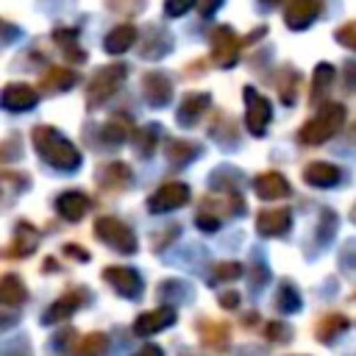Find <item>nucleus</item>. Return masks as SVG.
<instances>
[{
	"instance_id": "nucleus-1",
	"label": "nucleus",
	"mask_w": 356,
	"mask_h": 356,
	"mask_svg": "<svg viewBox=\"0 0 356 356\" xmlns=\"http://www.w3.org/2000/svg\"><path fill=\"white\" fill-rule=\"evenodd\" d=\"M31 139H33V147L44 164L64 170V172H72L81 167V150L53 125H36Z\"/></svg>"
},
{
	"instance_id": "nucleus-2",
	"label": "nucleus",
	"mask_w": 356,
	"mask_h": 356,
	"mask_svg": "<svg viewBox=\"0 0 356 356\" xmlns=\"http://www.w3.org/2000/svg\"><path fill=\"white\" fill-rule=\"evenodd\" d=\"M342 122H345V106L342 103H325L303 128H300V134H298V139L303 142V145H323V142H328L339 128H342Z\"/></svg>"
},
{
	"instance_id": "nucleus-3",
	"label": "nucleus",
	"mask_w": 356,
	"mask_h": 356,
	"mask_svg": "<svg viewBox=\"0 0 356 356\" xmlns=\"http://www.w3.org/2000/svg\"><path fill=\"white\" fill-rule=\"evenodd\" d=\"M125 75H128V67H125V64H106V67H100V70L92 75V81H89L86 106H89V108L103 106V103L120 89V83L125 81Z\"/></svg>"
},
{
	"instance_id": "nucleus-4",
	"label": "nucleus",
	"mask_w": 356,
	"mask_h": 356,
	"mask_svg": "<svg viewBox=\"0 0 356 356\" xmlns=\"http://www.w3.org/2000/svg\"><path fill=\"white\" fill-rule=\"evenodd\" d=\"M95 234H97V239L103 245H108L117 253H134L136 250L134 231L122 220H117V217H97L95 220Z\"/></svg>"
},
{
	"instance_id": "nucleus-5",
	"label": "nucleus",
	"mask_w": 356,
	"mask_h": 356,
	"mask_svg": "<svg viewBox=\"0 0 356 356\" xmlns=\"http://www.w3.org/2000/svg\"><path fill=\"white\" fill-rule=\"evenodd\" d=\"M242 95H245V128L253 136H264L267 134V125H270V117H273L270 100L261 97L253 86H245Z\"/></svg>"
},
{
	"instance_id": "nucleus-6",
	"label": "nucleus",
	"mask_w": 356,
	"mask_h": 356,
	"mask_svg": "<svg viewBox=\"0 0 356 356\" xmlns=\"http://www.w3.org/2000/svg\"><path fill=\"white\" fill-rule=\"evenodd\" d=\"M186 200H189V186L181 181H167L147 197V209L150 214H167V211L181 209Z\"/></svg>"
},
{
	"instance_id": "nucleus-7",
	"label": "nucleus",
	"mask_w": 356,
	"mask_h": 356,
	"mask_svg": "<svg viewBox=\"0 0 356 356\" xmlns=\"http://www.w3.org/2000/svg\"><path fill=\"white\" fill-rule=\"evenodd\" d=\"M239 47H242V39L228 25L217 28L211 39V61L217 67H234L239 61Z\"/></svg>"
},
{
	"instance_id": "nucleus-8",
	"label": "nucleus",
	"mask_w": 356,
	"mask_h": 356,
	"mask_svg": "<svg viewBox=\"0 0 356 356\" xmlns=\"http://www.w3.org/2000/svg\"><path fill=\"white\" fill-rule=\"evenodd\" d=\"M103 278H106V284L117 292V295H122V298H139L142 295V278H139V273L134 270V267H106L103 270Z\"/></svg>"
},
{
	"instance_id": "nucleus-9",
	"label": "nucleus",
	"mask_w": 356,
	"mask_h": 356,
	"mask_svg": "<svg viewBox=\"0 0 356 356\" xmlns=\"http://www.w3.org/2000/svg\"><path fill=\"white\" fill-rule=\"evenodd\" d=\"M0 103H3V108H8V111H31V108L39 103V95H36L33 86H28V83H22V81H14V83H6V86H3Z\"/></svg>"
},
{
	"instance_id": "nucleus-10",
	"label": "nucleus",
	"mask_w": 356,
	"mask_h": 356,
	"mask_svg": "<svg viewBox=\"0 0 356 356\" xmlns=\"http://www.w3.org/2000/svg\"><path fill=\"white\" fill-rule=\"evenodd\" d=\"M172 323H175V309L172 306H156V309H150V312H145V314L136 317L134 334L136 337H153V334L164 331Z\"/></svg>"
},
{
	"instance_id": "nucleus-11",
	"label": "nucleus",
	"mask_w": 356,
	"mask_h": 356,
	"mask_svg": "<svg viewBox=\"0 0 356 356\" xmlns=\"http://www.w3.org/2000/svg\"><path fill=\"white\" fill-rule=\"evenodd\" d=\"M320 17V0H289L284 8V22L292 31H306Z\"/></svg>"
},
{
	"instance_id": "nucleus-12",
	"label": "nucleus",
	"mask_w": 356,
	"mask_h": 356,
	"mask_svg": "<svg viewBox=\"0 0 356 356\" xmlns=\"http://www.w3.org/2000/svg\"><path fill=\"white\" fill-rule=\"evenodd\" d=\"M81 298H86V292L83 289H72V292L61 295L58 300H53L47 306V312L42 314V325H56V323H64L67 317H72L75 309L81 306Z\"/></svg>"
},
{
	"instance_id": "nucleus-13",
	"label": "nucleus",
	"mask_w": 356,
	"mask_h": 356,
	"mask_svg": "<svg viewBox=\"0 0 356 356\" xmlns=\"http://www.w3.org/2000/svg\"><path fill=\"white\" fill-rule=\"evenodd\" d=\"M292 228V214L289 209H264L256 217V231L261 236H281Z\"/></svg>"
},
{
	"instance_id": "nucleus-14",
	"label": "nucleus",
	"mask_w": 356,
	"mask_h": 356,
	"mask_svg": "<svg viewBox=\"0 0 356 356\" xmlns=\"http://www.w3.org/2000/svg\"><path fill=\"white\" fill-rule=\"evenodd\" d=\"M142 92H145V100L150 106H159V108L172 100V83L164 72H147L142 81Z\"/></svg>"
},
{
	"instance_id": "nucleus-15",
	"label": "nucleus",
	"mask_w": 356,
	"mask_h": 356,
	"mask_svg": "<svg viewBox=\"0 0 356 356\" xmlns=\"http://www.w3.org/2000/svg\"><path fill=\"white\" fill-rule=\"evenodd\" d=\"M253 189H256V195H259L261 200H278V197H286V195L292 192L289 181H286L281 172H275V170L256 175V181H253Z\"/></svg>"
},
{
	"instance_id": "nucleus-16",
	"label": "nucleus",
	"mask_w": 356,
	"mask_h": 356,
	"mask_svg": "<svg viewBox=\"0 0 356 356\" xmlns=\"http://www.w3.org/2000/svg\"><path fill=\"white\" fill-rule=\"evenodd\" d=\"M89 206H92L89 195H83V192H78V189L61 192V195L56 197V211H58L64 220H70V222H78V220L89 211Z\"/></svg>"
},
{
	"instance_id": "nucleus-17",
	"label": "nucleus",
	"mask_w": 356,
	"mask_h": 356,
	"mask_svg": "<svg viewBox=\"0 0 356 356\" xmlns=\"http://www.w3.org/2000/svg\"><path fill=\"white\" fill-rule=\"evenodd\" d=\"M209 100L211 97L206 92H189V95H184V100L178 103V111H175L178 125H184V128L195 125L200 120V114L209 108Z\"/></svg>"
},
{
	"instance_id": "nucleus-18",
	"label": "nucleus",
	"mask_w": 356,
	"mask_h": 356,
	"mask_svg": "<svg viewBox=\"0 0 356 356\" xmlns=\"http://www.w3.org/2000/svg\"><path fill=\"white\" fill-rule=\"evenodd\" d=\"M39 248V231L31 225V222H17V234H14V242L8 245V259H25L31 256L33 250Z\"/></svg>"
},
{
	"instance_id": "nucleus-19",
	"label": "nucleus",
	"mask_w": 356,
	"mask_h": 356,
	"mask_svg": "<svg viewBox=\"0 0 356 356\" xmlns=\"http://www.w3.org/2000/svg\"><path fill=\"white\" fill-rule=\"evenodd\" d=\"M339 178H342L339 167L337 164H328V161H312V164L303 167V181L312 184V186H320V189L339 184Z\"/></svg>"
},
{
	"instance_id": "nucleus-20",
	"label": "nucleus",
	"mask_w": 356,
	"mask_h": 356,
	"mask_svg": "<svg viewBox=\"0 0 356 356\" xmlns=\"http://www.w3.org/2000/svg\"><path fill=\"white\" fill-rule=\"evenodd\" d=\"M131 181H134V172H131V167L122 164V161L103 164L100 172H97V184H100L103 189H125V186H131Z\"/></svg>"
},
{
	"instance_id": "nucleus-21",
	"label": "nucleus",
	"mask_w": 356,
	"mask_h": 356,
	"mask_svg": "<svg viewBox=\"0 0 356 356\" xmlns=\"http://www.w3.org/2000/svg\"><path fill=\"white\" fill-rule=\"evenodd\" d=\"M131 147L139 159H150L156 153V142H159V125H142V128H134L131 134Z\"/></svg>"
},
{
	"instance_id": "nucleus-22",
	"label": "nucleus",
	"mask_w": 356,
	"mask_h": 356,
	"mask_svg": "<svg viewBox=\"0 0 356 356\" xmlns=\"http://www.w3.org/2000/svg\"><path fill=\"white\" fill-rule=\"evenodd\" d=\"M170 47H172L170 33L161 28H150L145 36V44H142V56L145 58H164L170 53Z\"/></svg>"
},
{
	"instance_id": "nucleus-23",
	"label": "nucleus",
	"mask_w": 356,
	"mask_h": 356,
	"mask_svg": "<svg viewBox=\"0 0 356 356\" xmlns=\"http://www.w3.org/2000/svg\"><path fill=\"white\" fill-rule=\"evenodd\" d=\"M134 42H136V28H134V25H117L114 31H108L103 47H106L111 56H120V53H125Z\"/></svg>"
},
{
	"instance_id": "nucleus-24",
	"label": "nucleus",
	"mask_w": 356,
	"mask_h": 356,
	"mask_svg": "<svg viewBox=\"0 0 356 356\" xmlns=\"http://www.w3.org/2000/svg\"><path fill=\"white\" fill-rule=\"evenodd\" d=\"M75 78L78 75L72 70H67V67H50L44 72V78H42V89L44 92H67V89L75 86Z\"/></svg>"
},
{
	"instance_id": "nucleus-25",
	"label": "nucleus",
	"mask_w": 356,
	"mask_h": 356,
	"mask_svg": "<svg viewBox=\"0 0 356 356\" xmlns=\"http://www.w3.org/2000/svg\"><path fill=\"white\" fill-rule=\"evenodd\" d=\"M348 317L345 314H325L317 325H314V337L320 339V342H331V339H337L342 331H348Z\"/></svg>"
},
{
	"instance_id": "nucleus-26",
	"label": "nucleus",
	"mask_w": 356,
	"mask_h": 356,
	"mask_svg": "<svg viewBox=\"0 0 356 356\" xmlns=\"http://www.w3.org/2000/svg\"><path fill=\"white\" fill-rule=\"evenodd\" d=\"M53 42H56V44L67 53V58H72L75 64L83 61L86 53L78 47V31H75V28H56V31H53Z\"/></svg>"
},
{
	"instance_id": "nucleus-27",
	"label": "nucleus",
	"mask_w": 356,
	"mask_h": 356,
	"mask_svg": "<svg viewBox=\"0 0 356 356\" xmlns=\"http://www.w3.org/2000/svg\"><path fill=\"white\" fill-rule=\"evenodd\" d=\"M28 298V289L22 286V281L17 278V275H3V281H0V300H3V306H19L22 300Z\"/></svg>"
},
{
	"instance_id": "nucleus-28",
	"label": "nucleus",
	"mask_w": 356,
	"mask_h": 356,
	"mask_svg": "<svg viewBox=\"0 0 356 356\" xmlns=\"http://www.w3.org/2000/svg\"><path fill=\"white\" fill-rule=\"evenodd\" d=\"M106 348H108V337H106L103 331H92V334H86V337L75 345L72 356H103Z\"/></svg>"
},
{
	"instance_id": "nucleus-29",
	"label": "nucleus",
	"mask_w": 356,
	"mask_h": 356,
	"mask_svg": "<svg viewBox=\"0 0 356 356\" xmlns=\"http://www.w3.org/2000/svg\"><path fill=\"white\" fill-rule=\"evenodd\" d=\"M197 153H200V147L192 145V142H186V139H172L167 145V159H170V164H178V167L189 164Z\"/></svg>"
},
{
	"instance_id": "nucleus-30",
	"label": "nucleus",
	"mask_w": 356,
	"mask_h": 356,
	"mask_svg": "<svg viewBox=\"0 0 356 356\" xmlns=\"http://www.w3.org/2000/svg\"><path fill=\"white\" fill-rule=\"evenodd\" d=\"M197 331H200V337H203V342H206L209 348H220V350L228 348V328H225V325L211 323V320H203V323L197 325Z\"/></svg>"
},
{
	"instance_id": "nucleus-31",
	"label": "nucleus",
	"mask_w": 356,
	"mask_h": 356,
	"mask_svg": "<svg viewBox=\"0 0 356 356\" xmlns=\"http://www.w3.org/2000/svg\"><path fill=\"white\" fill-rule=\"evenodd\" d=\"M131 134H134V128H131V122H128V117H125V114H117V117H111V120L103 125V139H106V142H111V145L125 142Z\"/></svg>"
},
{
	"instance_id": "nucleus-32",
	"label": "nucleus",
	"mask_w": 356,
	"mask_h": 356,
	"mask_svg": "<svg viewBox=\"0 0 356 356\" xmlns=\"http://www.w3.org/2000/svg\"><path fill=\"white\" fill-rule=\"evenodd\" d=\"M275 306H278L284 314H295V312H300V295H298V286L289 284V281H284V284L278 286V292H275Z\"/></svg>"
},
{
	"instance_id": "nucleus-33",
	"label": "nucleus",
	"mask_w": 356,
	"mask_h": 356,
	"mask_svg": "<svg viewBox=\"0 0 356 356\" xmlns=\"http://www.w3.org/2000/svg\"><path fill=\"white\" fill-rule=\"evenodd\" d=\"M331 83H334V67L331 64H317L314 78H312V97L320 100Z\"/></svg>"
},
{
	"instance_id": "nucleus-34",
	"label": "nucleus",
	"mask_w": 356,
	"mask_h": 356,
	"mask_svg": "<svg viewBox=\"0 0 356 356\" xmlns=\"http://www.w3.org/2000/svg\"><path fill=\"white\" fill-rule=\"evenodd\" d=\"M295 92H298V72H295V70H284V72H281V81H278L281 103L292 106V103H295Z\"/></svg>"
},
{
	"instance_id": "nucleus-35",
	"label": "nucleus",
	"mask_w": 356,
	"mask_h": 356,
	"mask_svg": "<svg viewBox=\"0 0 356 356\" xmlns=\"http://www.w3.org/2000/svg\"><path fill=\"white\" fill-rule=\"evenodd\" d=\"M242 273H245V267L239 261H220L211 270V284H217V281H236V278H242Z\"/></svg>"
},
{
	"instance_id": "nucleus-36",
	"label": "nucleus",
	"mask_w": 356,
	"mask_h": 356,
	"mask_svg": "<svg viewBox=\"0 0 356 356\" xmlns=\"http://www.w3.org/2000/svg\"><path fill=\"white\" fill-rule=\"evenodd\" d=\"M334 231H337V214L328 211V209H323V214H320V225H317V239H320V245H325V242L331 239Z\"/></svg>"
},
{
	"instance_id": "nucleus-37",
	"label": "nucleus",
	"mask_w": 356,
	"mask_h": 356,
	"mask_svg": "<svg viewBox=\"0 0 356 356\" xmlns=\"http://www.w3.org/2000/svg\"><path fill=\"white\" fill-rule=\"evenodd\" d=\"M337 42L342 44V47H348V50H356V22H345L337 33Z\"/></svg>"
},
{
	"instance_id": "nucleus-38",
	"label": "nucleus",
	"mask_w": 356,
	"mask_h": 356,
	"mask_svg": "<svg viewBox=\"0 0 356 356\" xmlns=\"http://www.w3.org/2000/svg\"><path fill=\"white\" fill-rule=\"evenodd\" d=\"M195 222H197V228H200V231H217L222 220H220L217 214H211V211L200 209V211H197V217H195Z\"/></svg>"
},
{
	"instance_id": "nucleus-39",
	"label": "nucleus",
	"mask_w": 356,
	"mask_h": 356,
	"mask_svg": "<svg viewBox=\"0 0 356 356\" xmlns=\"http://www.w3.org/2000/svg\"><path fill=\"white\" fill-rule=\"evenodd\" d=\"M267 278H270L267 267H264L261 261H253V270H250V286H253V292H259V289L267 284Z\"/></svg>"
},
{
	"instance_id": "nucleus-40",
	"label": "nucleus",
	"mask_w": 356,
	"mask_h": 356,
	"mask_svg": "<svg viewBox=\"0 0 356 356\" xmlns=\"http://www.w3.org/2000/svg\"><path fill=\"white\" fill-rule=\"evenodd\" d=\"M195 3H197V0H164V11H167V17H181V14H186Z\"/></svg>"
},
{
	"instance_id": "nucleus-41",
	"label": "nucleus",
	"mask_w": 356,
	"mask_h": 356,
	"mask_svg": "<svg viewBox=\"0 0 356 356\" xmlns=\"http://www.w3.org/2000/svg\"><path fill=\"white\" fill-rule=\"evenodd\" d=\"M264 337H267V339H273V342H281V339H289V337H292V331H289L284 323H267Z\"/></svg>"
},
{
	"instance_id": "nucleus-42",
	"label": "nucleus",
	"mask_w": 356,
	"mask_h": 356,
	"mask_svg": "<svg viewBox=\"0 0 356 356\" xmlns=\"http://www.w3.org/2000/svg\"><path fill=\"white\" fill-rule=\"evenodd\" d=\"M64 253L72 256L75 261H89V253L83 248H78V245H64Z\"/></svg>"
},
{
	"instance_id": "nucleus-43",
	"label": "nucleus",
	"mask_w": 356,
	"mask_h": 356,
	"mask_svg": "<svg viewBox=\"0 0 356 356\" xmlns=\"http://www.w3.org/2000/svg\"><path fill=\"white\" fill-rule=\"evenodd\" d=\"M236 303H239V292H222L220 295V306L222 309H236Z\"/></svg>"
},
{
	"instance_id": "nucleus-44",
	"label": "nucleus",
	"mask_w": 356,
	"mask_h": 356,
	"mask_svg": "<svg viewBox=\"0 0 356 356\" xmlns=\"http://www.w3.org/2000/svg\"><path fill=\"white\" fill-rule=\"evenodd\" d=\"M134 356H164V350H161L159 345H142Z\"/></svg>"
},
{
	"instance_id": "nucleus-45",
	"label": "nucleus",
	"mask_w": 356,
	"mask_h": 356,
	"mask_svg": "<svg viewBox=\"0 0 356 356\" xmlns=\"http://www.w3.org/2000/svg\"><path fill=\"white\" fill-rule=\"evenodd\" d=\"M6 356H28V350H22V348H19V350H8Z\"/></svg>"
},
{
	"instance_id": "nucleus-46",
	"label": "nucleus",
	"mask_w": 356,
	"mask_h": 356,
	"mask_svg": "<svg viewBox=\"0 0 356 356\" xmlns=\"http://www.w3.org/2000/svg\"><path fill=\"white\" fill-rule=\"evenodd\" d=\"M261 3H267V6H278L281 0H261Z\"/></svg>"
},
{
	"instance_id": "nucleus-47",
	"label": "nucleus",
	"mask_w": 356,
	"mask_h": 356,
	"mask_svg": "<svg viewBox=\"0 0 356 356\" xmlns=\"http://www.w3.org/2000/svg\"><path fill=\"white\" fill-rule=\"evenodd\" d=\"M350 217H353V222H356V203H353V211H350Z\"/></svg>"
},
{
	"instance_id": "nucleus-48",
	"label": "nucleus",
	"mask_w": 356,
	"mask_h": 356,
	"mask_svg": "<svg viewBox=\"0 0 356 356\" xmlns=\"http://www.w3.org/2000/svg\"><path fill=\"white\" fill-rule=\"evenodd\" d=\"M353 131H356V128H353Z\"/></svg>"
}]
</instances>
